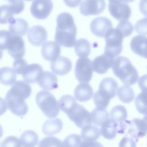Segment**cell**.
Returning a JSON list of instances; mask_svg holds the SVG:
<instances>
[{
	"mask_svg": "<svg viewBox=\"0 0 147 147\" xmlns=\"http://www.w3.org/2000/svg\"><path fill=\"white\" fill-rule=\"evenodd\" d=\"M51 68L54 74L62 76L66 75L71 70L72 63L68 58L60 56L51 62Z\"/></svg>",
	"mask_w": 147,
	"mask_h": 147,
	"instance_id": "ffe728a7",
	"label": "cell"
},
{
	"mask_svg": "<svg viewBox=\"0 0 147 147\" xmlns=\"http://www.w3.org/2000/svg\"><path fill=\"white\" fill-rule=\"evenodd\" d=\"M135 105L137 110L141 114L147 113V89L142 90L135 99Z\"/></svg>",
	"mask_w": 147,
	"mask_h": 147,
	"instance_id": "836d02e7",
	"label": "cell"
},
{
	"mask_svg": "<svg viewBox=\"0 0 147 147\" xmlns=\"http://www.w3.org/2000/svg\"><path fill=\"white\" fill-rule=\"evenodd\" d=\"M63 146H80L82 143L81 137L76 134H70L67 136L63 142Z\"/></svg>",
	"mask_w": 147,
	"mask_h": 147,
	"instance_id": "f35d334b",
	"label": "cell"
},
{
	"mask_svg": "<svg viewBox=\"0 0 147 147\" xmlns=\"http://www.w3.org/2000/svg\"><path fill=\"white\" fill-rule=\"evenodd\" d=\"M130 45L134 53L147 59V37L145 36H135L132 38Z\"/></svg>",
	"mask_w": 147,
	"mask_h": 147,
	"instance_id": "d6986e66",
	"label": "cell"
},
{
	"mask_svg": "<svg viewBox=\"0 0 147 147\" xmlns=\"http://www.w3.org/2000/svg\"><path fill=\"white\" fill-rule=\"evenodd\" d=\"M92 61L87 57H80L76 61L75 74L76 79L80 82H89L92 77Z\"/></svg>",
	"mask_w": 147,
	"mask_h": 147,
	"instance_id": "8992f818",
	"label": "cell"
},
{
	"mask_svg": "<svg viewBox=\"0 0 147 147\" xmlns=\"http://www.w3.org/2000/svg\"><path fill=\"white\" fill-rule=\"evenodd\" d=\"M142 119L145 121V123L146 125V126H147V113L145 114V115L144 117Z\"/></svg>",
	"mask_w": 147,
	"mask_h": 147,
	"instance_id": "f5cc1de1",
	"label": "cell"
},
{
	"mask_svg": "<svg viewBox=\"0 0 147 147\" xmlns=\"http://www.w3.org/2000/svg\"><path fill=\"white\" fill-rule=\"evenodd\" d=\"M76 103L75 98L69 95H63L59 102L60 109L65 114Z\"/></svg>",
	"mask_w": 147,
	"mask_h": 147,
	"instance_id": "e575fe53",
	"label": "cell"
},
{
	"mask_svg": "<svg viewBox=\"0 0 147 147\" xmlns=\"http://www.w3.org/2000/svg\"><path fill=\"white\" fill-rule=\"evenodd\" d=\"M9 6L14 14H19L24 9L25 5L23 0H8Z\"/></svg>",
	"mask_w": 147,
	"mask_h": 147,
	"instance_id": "60d3db41",
	"label": "cell"
},
{
	"mask_svg": "<svg viewBox=\"0 0 147 147\" xmlns=\"http://www.w3.org/2000/svg\"><path fill=\"white\" fill-rule=\"evenodd\" d=\"M47 32L41 25H35L30 28L28 32V39L34 46L41 45L47 39Z\"/></svg>",
	"mask_w": 147,
	"mask_h": 147,
	"instance_id": "9a60e30c",
	"label": "cell"
},
{
	"mask_svg": "<svg viewBox=\"0 0 147 147\" xmlns=\"http://www.w3.org/2000/svg\"><path fill=\"white\" fill-rule=\"evenodd\" d=\"M9 31L13 34L24 36L28 32L29 25L26 20L22 18H14L9 27Z\"/></svg>",
	"mask_w": 147,
	"mask_h": 147,
	"instance_id": "484cf974",
	"label": "cell"
},
{
	"mask_svg": "<svg viewBox=\"0 0 147 147\" xmlns=\"http://www.w3.org/2000/svg\"><path fill=\"white\" fill-rule=\"evenodd\" d=\"M126 129V136H130L137 141L140 138L146 136L147 133V126L143 119L135 118L131 121H128Z\"/></svg>",
	"mask_w": 147,
	"mask_h": 147,
	"instance_id": "7c38bea8",
	"label": "cell"
},
{
	"mask_svg": "<svg viewBox=\"0 0 147 147\" xmlns=\"http://www.w3.org/2000/svg\"><path fill=\"white\" fill-rule=\"evenodd\" d=\"M25 1H32V0H25Z\"/></svg>",
	"mask_w": 147,
	"mask_h": 147,
	"instance_id": "9f6ffc18",
	"label": "cell"
},
{
	"mask_svg": "<svg viewBox=\"0 0 147 147\" xmlns=\"http://www.w3.org/2000/svg\"><path fill=\"white\" fill-rule=\"evenodd\" d=\"M139 9L142 14L147 17V0L140 1Z\"/></svg>",
	"mask_w": 147,
	"mask_h": 147,
	"instance_id": "c3c4849f",
	"label": "cell"
},
{
	"mask_svg": "<svg viewBox=\"0 0 147 147\" xmlns=\"http://www.w3.org/2000/svg\"><path fill=\"white\" fill-rule=\"evenodd\" d=\"M100 134L106 139H114L118 133V124L111 118L105 121L100 126Z\"/></svg>",
	"mask_w": 147,
	"mask_h": 147,
	"instance_id": "cb8c5ba5",
	"label": "cell"
},
{
	"mask_svg": "<svg viewBox=\"0 0 147 147\" xmlns=\"http://www.w3.org/2000/svg\"><path fill=\"white\" fill-rule=\"evenodd\" d=\"M21 146L26 147H33L37 145L38 137L36 132L33 130H26L20 136Z\"/></svg>",
	"mask_w": 147,
	"mask_h": 147,
	"instance_id": "f1b7e54d",
	"label": "cell"
},
{
	"mask_svg": "<svg viewBox=\"0 0 147 147\" xmlns=\"http://www.w3.org/2000/svg\"><path fill=\"white\" fill-rule=\"evenodd\" d=\"M27 63L24 59H18L13 63V68L17 74H21L23 70L27 65Z\"/></svg>",
	"mask_w": 147,
	"mask_h": 147,
	"instance_id": "ee69618b",
	"label": "cell"
},
{
	"mask_svg": "<svg viewBox=\"0 0 147 147\" xmlns=\"http://www.w3.org/2000/svg\"><path fill=\"white\" fill-rule=\"evenodd\" d=\"M138 83L141 90L147 89V74L142 76L139 79Z\"/></svg>",
	"mask_w": 147,
	"mask_h": 147,
	"instance_id": "7dc6e473",
	"label": "cell"
},
{
	"mask_svg": "<svg viewBox=\"0 0 147 147\" xmlns=\"http://www.w3.org/2000/svg\"><path fill=\"white\" fill-rule=\"evenodd\" d=\"M110 2H125L129 3L134 1V0H109Z\"/></svg>",
	"mask_w": 147,
	"mask_h": 147,
	"instance_id": "816d5d0a",
	"label": "cell"
},
{
	"mask_svg": "<svg viewBox=\"0 0 147 147\" xmlns=\"http://www.w3.org/2000/svg\"><path fill=\"white\" fill-rule=\"evenodd\" d=\"M114 58L108 55L105 52L96 56L92 61L93 71L99 74H105L111 67Z\"/></svg>",
	"mask_w": 147,
	"mask_h": 147,
	"instance_id": "5bb4252c",
	"label": "cell"
},
{
	"mask_svg": "<svg viewBox=\"0 0 147 147\" xmlns=\"http://www.w3.org/2000/svg\"><path fill=\"white\" fill-rule=\"evenodd\" d=\"M16 73L9 67H4L0 68V83L5 86L13 85L16 80Z\"/></svg>",
	"mask_w": 147,
	"mask_h": 147,
	"instance_id": "83f0119b",
	"label": "cell"
},
{
	"mask_svg": "<svg viewBox=\"0 0 147 147\" xmlns=\"http://www.w3.org/2000/svg\"><path fill=\"white\" fill-rule=\"evenodd\" d=\"M111 67L114 75L125 84L133 85L139 78L137 70L126 57H117Z\"/></svg>",
	"mask_w": 147,
	"mask_h": 147,
	"instance_id": "7a4b0ae2",
	"label": "cell"
},
{
	"mask_svg": "<svg viewBox=\"0 0 147 147\" xmlns=\"http://www.w3.org/2000/svg\"><path fill=\"white\" fill-rule=\"evenodd\" d=\"M74 47L76 54L79 57H87L90 53V44L85 38H80L76 41Z\"/></svg>",
	"mask_w": 147,
	"mask_h": 147,
	"instance_id": "f546056e",
	"label": "cell"
},
{
	"mask_svg": "<svg viewBox=\"0 0 147 147\" xmlns=\"http://www.w3.org/2000/svg\"><path fill=\"white\" fill-rule=\"evenodd\" d=\"M110 116L111 119L119 125L126 121L127 117V110L123 106L117 105L111 109Z\"/></svg>",
	"mask_w": 147,
	"mask_h": 147,
	"instance_id": "4dcf8cb0",
	"label": "cell"
},
{
	"mask_svg": "<svg viewBox=\"0 0 147 147\" xmlns=\"http://www.w3.org/2000/svg\"><path fill=\"white\" fill-rule=\"evenodd\" d=\"M138 141L130 136H125L120 141L119 146H135Z\"/></svg>",
	"mask_w": 147,
	"mask_h": 147,
	"instance_id": "bcb514c9",
	"label": "cell"
},
{
	"mask_svg": "<svg viewBox=\"0 0 147 147\" xmlns=\"http://www.w3.org/2000/svg\"><path fill=\"white\" fill-rule=\"evenodd\" d=\"M2 55H3V52H2V51H1V49H0V60L1 59V58L2 57Z\"/></svg>",
	"mask_w": 147,
	"mask_h": 147,
	"instance_id": "11a10c76",
	"label": "cell"
},
{
	"mask_svg": "<svg viewBox=\"0 0 147 147\" xmlns=\"http://www.w3.org/2000/svg\"><path fill=\"white\" fill-rule=\"evenodd\" d=\"M14 19L13 13L9 5H3L0 6V24L10 23Z\"/></svg>",
	"mask_w": 147,
	"mask_h": 147,
	"instance_id": "d590c367",
	"label": "cell"
},
{
	"mask_svg": "<svg viewBox=\"0 0 147 147\" xmlns=\"http://www.w3.org/2000/svg\"><path fill=\"white\" fill-rule=\"evenodd\" d=\"M108 9L110 14L118 21L129 20L131 13L129 5L125 2H110Z\"/></svg>",
	"mask_w": 147,
	"mask_h": 147,
	"instance_id": "30bf717a",
	"label": "cell"
},
{
	"mask_svg": "<svg viewBox=\"0 0 147 147\" xmlns=\"http://www.w3.org/2000/svg\"><path fill=\"white\" fill-rule=\"evenodd\" d=\"M63 129V122L59 118H53L47 120L42 126V132L44 134L51 136L59 133Z\"/></svg>",
	"mask_w": 147,
	"mask_h": 147,
	"instance_id": "d4e9b609",
	"label": "cell"
},
{
	"mask_svg": "<svg viewBox=\"0 0 147 147\" xmlns=\"http://www.w3.org/2000/svg\"><path fill=\"white\" fill-rule=\"evenodd\" d=\"M137 33L141 35H147V18H143L138 20L134 26Z\"/></svg>",
	"mask_w": 147,
	"mask_h": 147,
	"instance_id": "7bdbcfd3",
	"label": "cell"
},
{
	"mask_svg": "<svg viewBox=\"0 0 147 147\" xmlns=\"http://www.w3.org/2000/svg\"><path fill=\"white\" fill-rule=\"evenodd\" d=\"M64 3L70 7H77L82 2V0H63Z\"/></svg>",
	"mask_w": 147,
	"mask_h": 147,
	"instance_id": "681fc988",
	"label": "cell"
},
{
	"mask_svg": "<svg viewBox=\"0 0 147 147\" xmlns=\"http://www.w3.org/2000/svg\"><path fill=\"white\" fill-rule=\"evenodd\" d=\"M100 136V130L94 125L90 124L82 127L81 131V138L85 142H94L99 138Z\"/></svg>",
	"mask_w": 147,
	"mask_h": 147,
	"instance_id": "4316f807",
	"label": "cell"
},
{
	"mask_svg": "<svg viewBox=\"0 0 147 147\" xmlns=\"http://www.w3.org/2000/svg\"><path fill=\"white\" fill-rule=\"evenodd\" d=\"M36 101L38 107L47 117L52 118L59 114V102L51 92L47 90L39 91L36 96Z\"/></svg>",
	"mask_w": 147,
	"mask_h": 147,
	"instance_id": "3957f363",
	"label": "cell"
},
{
	"mask_svg": "<svg viewBox=\"0 0 147 147\" xmlns=\"http://www.w3.org/2000/svg\"><path fill=\"white\" fill-rule=\"evenodd\" d=\"M57 26L55 40L60 45L67 48L74 47L76 39L77 28L71 14L63 12L56 18Z\"/></svg>",
	"mask_w": 147,
	"mask_h": 147,
	"instance_id": "6da1fadb",
	"label": "cell"
},
{
	"mask_svg": "<svg viewBox=\"0 0 147 147\" xmlns=\"http://www.w3.org/2000/svg\"><path fill=\"white\" fill-rule=\"evenodd\" d=\"M2 134H3V129L1 126V125H0V138L2 137Z\"/></svg>",
	"mask_w": 147,
	"mask_h": 147,
	"instance_id": "db71d44e",
	"label": "cell"
},
{
	"mask_svg": "<svg viewBox=\"0 0 147 147\" xmlns=\"http://www.w3.org/2000/svg\"><path fill=\"white\" fill-rule=\"evenodd\" d=\"M117 93L118 98L122 102L125 103L131 102L135 96L133 90L127 84H125L119 87Z\"/></svg>",
	"mask_w": 147,
	"mask_h": 147,
	"instance_id": "1f68e13d",
	"label": "cell"
},
{
	"mask_svg": "<svg viewBox=\"0 0 147 147\" xmlns=\"http://www.w3.org/2000/svg\"><path fill=\"white\" fill-rule=\"evenodd\" d=\"M91 114L92 122L99 126H100L105 121L109 118V114L105 109H100L96 107L92 111Z\"/></svg>",
	"mask_w": 147,
	"mask_h": 147,
	"instance_id": "d6a6232c",
	"label": "cell"
},
{
	"mask_svg": "<svg viewBox=\"0 0 147 147\" xmlns=\"http://www.w3.org/2000/svg\"><path fill=\"white\" fill-rule=\"evenodd\" d=\"M38 84L42 88L47 91H51L58 87L57 78L54 74L45 71L43 72L38 81Z\"/></svg>",
	"mask_w": 147,
	"mask_h": 147,
	"instance_id": "603a6c76",
	"label": "cell"
},
{
	"mask_svg": "<svg viewBox=\"0 0 147 147\" xmlns=\"http://www.w3.org/2000/svg\"><path fill=\"white\" fill-rule=\"evenodd\" d=\"M43 72L42 67L40 64L34 63L27 64L21 75L25 81L28 83H34L38 82Z\"/></svg>",
	"mask_w": 147,
	"mask_h": 147,
	"instance_id": "2e32d148",
	"label": "cell"
},
{
	"mask_svg": "<svg viewBox=\"0 0 147 147\" xmlns=\"http://www.w3.org/2000/svg\"><path fill=\"white\" fill-rule=\"evenodd\" d=\"M117 28L121 32L123 37L130 36L133 32V26L127 20L120 21L117 26Z\"/></svg>",
	"mask_w": 147,
	"mask_h": 147,
	"instance_id": "74e56055",
	"label": "cell"
},
{
	"mask_svg": "<svg viewBox=\"0 0 147 147\" xmlns=\"http://www.w3.org/2000/svg\"><path fill=\"white\" fill-rule=\"evenodd\" d=\"M93 90L86 82H82L77 85L74 91V96L80 102H86L93 96Z\"/></svg>",
	"mask_w": 147,
	"mask_h": 147,
	"instance_id": "7402d4cb",
	"label": "cell"
},
{
	"mask_svg": "<svg viewBox=\"0 0 147 147\" xmlns=\"http://www.w3.org/2000/svg\"><path fill=\"white\" fill-rule=\"evenodd\" d=\"M94 102L96 107L100 109H105L107 107L110 103V99L104 96L98 90L94 94L93 96Z\"/></svg>",
	"mask_w": 147,
	"mask_h": 147,
	"instance_id": "8d00e7d4",
	"label": "cell"
},
{
	"mask_svg": "<svg viewBox=\"0 0 147 147\" xmlns=\"http://www.w3.org/2000/svg\"><path fill=\"white\" fill-rule=\"evenodd\" d=\"M112 28L111 21L104 17H96L90 24V30L92 34L100 37H105L109 30Z\"/></svg>",
	"mask_w": 147,
	"mask_h": 147,
	"instance_id": "4fadbf2b",
	"label": "cell"
},
{
	"mask_svg": "<svg viewBox=\"0 0 147 147\" xmlns=\"http://www.w3.org/2000/svg\"><path fill=\"white\" fill-rule=\"evenodd\" d=\"M7 105L6 100L0 97V116L3 115L6 111Z\"/></svg>",
	"mask_w": 147,
	"mask_h": 147,
	"instance_id": "f907efd6",
	"label": "cell"
},
{
	"mask_svg": "<svg viewBox=\"0 0 147 147\" xmlns=\"http://www.w3.org/2000/svg\"><path fill=\"white\" fill-rule=\"evenodd\" d=\"M39 146H62L63 143L55 137H48L43 138L38 144Z\"/></svg>",
	"mask_w": 147,
	"mask_h": 147,
	"instance_id": "ab89813d",
	"label": "cell"
},
{
	"mask_svg": "<svg viewBox=\"0 0 147 147\" xmlns=\"http://www.w3.org/2000/svg\"><path fill=\"white\" fill-rule=\"evenodd\" d=\"M12 34L10 31L0 30V49L5 50L7 49L9 40Z\"/></svg>",
	"mask_w": 147,
	"mask_h": 147,
	"instance_id": "b9f144b4",
	"label": "cell"
},
{
	"mask_svg": "<svg viewBox=\"0 0 147 147\" xmlns=\"http://www.w3.org/2000/svg\"><path fill=\"white\" fill-rule=\"evenodd\" d=\"M106 5L105 0H84L80 3L79 10L84 16L98 15L103 11Z\"/></svg>",
	"mask_w": 147,
	"mask_h": 147,
	"instance_id": "9c48e42d",
	"label": "cell"
},
{
	"mask_svg": "<svg viewBox=\"0 0 147 147\" xmlns=\"http://www.w3.org/2000/svg\"><path fill=\"white\" fill-rule=\"evenodd\" d=\"M61 53L60 45L52 41L46 42L41 48V55L43 58L48 61H53L57 59Z\"/></svg>",
	"mask_w": 147,
	"mask_h": 147,
	"instance_id": "ac0fdd59",
	"label": "cell"
},
{
	"mask_svg": "<svg viewBox=\"0 0 147 147\" xmlns=\"http://www.w3.org/2000/svg\"><path fill=\"white\" fill-rule=\"evenodd\" d=\"M53 9L52 0H34L30 6L32 15L38 20L47 18Z\"/></svg>",
	"mask_w": 147,
	"mask_h": 147,
	"instance_id": "ba28073f",
	"label": "cell"
},
{
	"mask_svg": "<svg viewBox=\"0 0 147 147\" xmlns=\"http://www.w3.org/2000/svg\"><path fill=\"white\" fill-rule=\"evenodd\" d=\"M7 52L14 59L22 58L25 53V43L21 36L12 34L10 37L7 47Z\"/></svg>",
	"mask_w": 147,
	"mask_h": 147,
	"instance_id": "8fae6325",
	"label": "cell"
},
{
	"mask_svg": "<svg viewBox=\"0 0 147 147\" xmlns=\"http://www.w3.org/2000/svg\"><path fill=\"white\" fill-rule=\"evenodd\" d=\"M118 88V84L115 79L105 78L100 82L98 91L104 96L111 99L116 95Z\"/></svg>",
	"mask_w": 147,
	"mask_h": 147,
	"instance_id": "e0dca14e",
	"label": "cell"
},
{
	"mask_svg": "<svg viewBox=\"0 0 147 147\" xmlns=\"http://www.w3.org/2000/svg\"><path fill=\"white\" fill-rule=\"evenodd\" d=\"M8 92L26 99L30 96L32 92V88L26 81L18 80L15 82Z\"/></svg>",
	"mask_w": 147,
	"mask_h": 147,
	"instance_id": "44dd1931",
	"label": "cell"
},
{
	"mask_svg": "<svg viewBox=\"0 0 147 147\" xmlns=\"http://www.w3.org/2000/svg\"><path fill=\"white\" fill-rule=\"evenodd\" d=\"M105 37V53L114 58L118 56L122 50L123 37L121 32L117 28H112L109 30Z\"/></svg>",
	"mask_w": 147,
	"mask_h": 147,
	"instance_id": "277c9868",
	"label": "cell"
},
{
	"mask_svg": "<svg viewBox=\"0 0 147 147\" xmlns=\"http://www.w3.org/2000/svg\"><path fill=\"white\" fill-rule=\"evenodd\" d=\"M5 100L7 108L14 115L22 117L28 113V107L23 98L7 92L5 96Z\"/></svg>",
	"mask_w": 147,
	"mask_h": 147,
	"instance_id": "52a82bcc",
	"label": "cell"
},
{
	"mask_svg": "<svg viewBox=\"0 0 147 147\" xmlns=\"http://www.w3.org/2000/svg\"><path fill=\"white\" fill-rule=\"evenodd\" d=\"M20 140L16 137L10 136L6 137L1 144V146H21Z\"/></svg>",
	"mask_w": 147,
	"mask_h": 147,
	"instance_id": "f6af8a7d",
	"label": "cell"
},
{
	"mask_svg": "<svg viewBox=\"0 0 147 147\" xmlns=\"http://www.w3.org/2000/svg\"><path fill=\"white\" fill-rule=\"evenodd\" d=\"M71 121L79 128L92 123L91 114L83 106L76 103L67 113Z\"/></svg>",
	"mask_w": 147,
	"mask_h": 147,
	"instance_id": "5b68a950",
	"label": "cell"
}]
</instances>
